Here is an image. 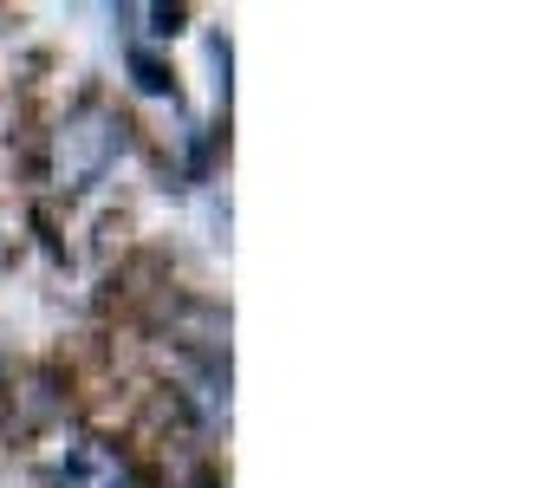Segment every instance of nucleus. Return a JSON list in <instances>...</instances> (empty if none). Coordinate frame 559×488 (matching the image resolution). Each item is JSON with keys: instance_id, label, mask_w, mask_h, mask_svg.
<instances>
[{"instance_id": "1", "label": "nucleus", "mask_w": 559, "mask_h": 488, "mask_svg": "<svg viewBox=\"0 0 559 488\" xmlns=\"http://www.w3.org/2000/svg\"><path fill=\"white\" fill-rule=\"evenodd\" d=\"M118 157V124L105 111H79L66 131H59V151H52V169L66 189H85L105 163Z\"/></svg>"}, {"instance_id": "2", "label": "nucleus", "mask_w": 559, "mask_h": 488, "mask_svg": "<svg viewBox=\"0 0 559 488\" xmlns=\"http://www.w3.org/2000/svg\"><path fill=\"white\" fill-rule=\"evenodd\" d=\"M59 483L66 488H138L131 483V463H124L118 450H105V443H79V450L66 456Z\"/></svg>"}, {"instance_id": "3", "label": "nucleus", "mask_w": 559, "mask_h": 488, "mask_svg": "<svg viewBox=\"0 0 559 488\" xmlns=\"http://www.w3.org/2000/svg\"><path fill=\"white\" fill-rule=\"evenodd\" d=\"M131 79H138V92H150V98H163V92H169V72H163L143 46L131 52Z\"/></svg>"}]
</instances>
